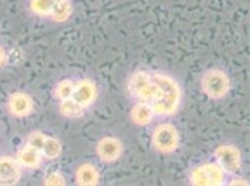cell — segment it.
<instances>
[{"instance_id": "obj_6", "label": "cell", "mask_w": 250, "mask_h": 186, "mask_svg": "<svg viewBox=\"0 0 250 186\" xmlns=\"http://www.w3.org/2000/svg\"><path fill=\"white\" fill-rule=\"evenodd\" d=\"M214 163L227 175H236L242 169V154L232 144H222L214 151Z\"/></svg>"}, {"instance_id": "obj_12", "label": "cell", "mask_w": 250, "mask_h": 186, "mask_svg": "<svg viewBox=\"0 0 250 186\" xmlns=\"http://www.w3.org/2000/svg\"><path fill=\"white\" fill-rule=\"evenodd\" d=\"M19 163L21 165V168H27V169H35L40 166L41 160H42V154L35 150L33 147H30L28 144L23 147L20 151L17 152V158H16Z\"/></svg>"}, {"instance_id": "obj_4", "label": "cell", "mask_w": 250, "mask_h": 186, "mask_svg": "<svg viewBox=\"0 0 250 186\" xmlns=\"http://www.w3.org/2000/svg\"><path fill=\"white\" fill-rule=\"evenodd\" d=\"M152 147L160 154H173L180 147V133L170 123H162L152 133Z\"/></svg>"}, {"instance_id": "obj_19", "label": "cell", "mask_w": 250, "mask_h": 186, "mask_svg": "<svg viewBox=\"0 0 250 186\" xmlns=\"http://www.w3.org/2000/svg\"><path fill=\"white\" fill-rule=\"evenodd\" d=\"M45 139V134H42V133H40V131H34V133H31V134L28 136L27 144H28L30 147H33V148H35V150H38V151L41 152V148H42V145H44Z\"/></svg>"}, {"instance_id": "obj_22", "label": "cell", "mask_w": 250, "mask_h": 186, "mask_svg": "<svg viewBox=\"0 0 250 186\" xmlns=\"http://www.w3.org/2000/svg\"><path fill=\"white\" fill-rule=\"evenodd\" d=\"M3 61H4V54H3V51H1V48H0V67H1V64H3Z\"/></svg>"}, {"instance_id": "obj_1", "label": "cell", "mask_w": 250, "mask_h": 186, "mask_svg": "<svg viewBox=\"0 0 250 186\" xmlns=\"http://www.w3.org/2000/svg\"><path fill=\"white\" fill-rule=\"evenodd\" d=\"M152 79L159 89V97L152 103L155 115L160 117L173 116L182 103L183 92L179 82L162 72L152 73Z\"/></svg>"}, {"instance_id": "obj_14", "label": "cell", "mask_w": 250, "mask_h": 186, "mask_svg": "<svg viewBox=\"0 0 250 186\" xmlns=\"http://www.w3.org/2000/svg\"><path fill=\"white\" fill-rule=\"evenodd\" d=\"M59 112L61 115L68 118H78L84 115L86 109L83 106L78 103L73 97H69L66 100H62L59 105Z\"/></svg>"}, {"instance_id": "obj_15", "label": "cell", "mask_w": 250, "mask_h": 186, "mask_svg": "<svg viewBox=\"0 0 250 186\" xmlns=\"http://www.w3.org/2000/svg\"><path fill=\"white\" fill-rule=\"evenodd\" d=\"M62 152V145L57 139L54 137H48L46 136L45 141H44V145L41 148V154L42 157L46 160H57L58 157L61 155Z\"/></svg>"}, {"instance_id": "obj_11", "label": "cell", "mask_w": 250, "mask_h": 186, "mask_svg": "<svg viewBox=\"0 0 250 186\" xmlns=\"http://www.w3.org/2000/svg\"><path fill=\"white\" fill-rule=\"evenodd\" d=\"M76 184L82 186H94L100 184V172L93 163H83L76 171Z\"/></svg>"}, {"instance_id": "obj_18", "label": "cell", "mask_w": 250, "mask_h": 186, "mask_svg": "<svg viewBox=\"0 0 250 186\" xmlns=\"http://www.w3.org/2000/svg\"><path fill=\"white\" fill-rule=\"evenodd\" d=\"M52 14H54V19L57 22H65V20H68L69 17H70V14H72V4H70V1L69 0L59 1L57 6H55Z\"/></svg>"}, {"instance_id": "obj_13", "label": "cell", "mask_w": 250, "mask_h": 186, "mask_svg": "<svg viewBox=\"0 0 250 186\" xmlns=\"http://www.w3.org/2000/svg\"><path fill=\"white\" fill-rule=\"evenodd\" d=\"M9 106H10V112L17 117L28 116L33 110L31 99L24 93H14L10 97Z\"/></svg>"}, {"instance_id": "obj_3", "label": "cell", "mask_w": 250, "mask_h": 186, "mask_svg": "<svg viewBox=\"0 0 250 186\" xmlns=\"http://www.w3.org/2000/svg\"><path fill=\"white\" fill-rule=\"evenodd\" d=\"M232 83L222 70L211 68L201 76V91L212 100H221L230 92Z\"/></svg>"}, {"instance_id": "obj_9", "label": "cell", "mask_w": 250, "mask_h": 186, "mask_svg": "<svg viewBox=\"0 0 250 186\" xmlns=\"http://www.w3.org/2000/svg\"><path fill=\"white\" fill-rule=\"evenodd\" d=\"M21 165L10 157L0 158V185H14L20 181Z\"/></svg>"}, {"instance_id": "obj_17", "label": "cell", "mask_w": 250, "mask_h": 186, "mask_svg": "<svg viewBox=\"0 0 250 186\" xmlns=\"http://www.w3.org/2000/svg\"><path fill=\"white\" fill-rule=\"evenodd\" d=\"M59 1L62 0H33L31 7L37 14H51Z\"/></svg>"}, {"instance_id": "obj_2", "label": "cell", "mask_w": 250, "mask_h": 186, "mask_svg": "<svg viewBox=\"0 0 250 186\" xmlns=\"http://www.w3.org/2000/svg\"><path fill=\"white\" fill-rule=\"evenodd\" d=\"M128 93L137 102L153 103L159 97V89L152 79V73L146 70H137L128 79Z\"/></svg>"}, {"instance_id": "obj_10", "label": "cell", "mask_w": 250, "mask_h": 186, "mask_svg": "<svg viewBox=\"0 0 250 186\" xmlns=\"http://www.w3.org/2000/svg\"><path fill=\"white\" fill-rule=\"evenodd\" d=\"M155 117H156L155 110L148 102H137L131 109V120L139 127L149 126L155 120Z\"/></svg>"}, {"instance_id": "obj_7", "label": "cell", "mask_w": 250, "mask_h": 186, "mask_svg": "<svg viewBox=\"0 0 250 186\" xmlns=\"http://www.w3.org/2000/svg\"><path fill=\"white\" fill-rule=\"evenodd\" d=\"M124 152V145L120 140L113 136L103 137L96 147V154L100 158V161L107 163H115L121 158Z\"/></svg>"}, {"instance_id": "obj_16", "label": "cell", "mask_w": 250, "mask_h": 186, "mask_svg": "<svg viewBox=\"0 0 250 186\" xmlns=\"http://www.w3.org/2000/svg\"><path fill=\"white\" fill-rule=\"evenodd\" d=\"M75 91V82L70 81V79H65V81L59 82L57 86H55V91H54V96L57 97L58 100H66L69 97H72Z\"/></svg>"}, {"instance_id": "obj_20", "label": "cell", "mask_w": 250, "mask_h": 186, "mask_svg": "<svg viewBox=\"0 0 250 186\" xmlns=\"http://www.w3.org/2000/svg\"><path fill=\"white\" fill-rule=\"evenodd\" d=\"M65 178L58 172H54V174H49L46 176L45 179V185H65Z\"/></svg>"}, {"instance_id": "obj_8", "label": "cell", "mask_w": 250, "mask_h": 186, "mask_svg": "<svg viewBox=\"0 0 250 186\" xmlns=\"http://www.w3.org/2000/svg\"><path fill=\"white\" fill-rule=\"evenodd\" d=\"M97 94H99V89H97V85L91 79H80L79 82L75 83V91L72 97L83 106L84 109H89L97 99Z\"/></svg>"}, {"instance_id": "obj_21", "label": "cell", "mask_w": 250, "mask_h": 186, "mask_svg": "<svg viewBox=\"0 0 250 186\" xmlns=\"http://www.w3.org/2000/svg\"><path fill=\"white\" fill-rule=\"evenodd\" d=\"M228 185L249 186V181H246V179H243V178H232V181H230V182H228Z\"/></svg>"}, {"instance_id": "obj_5", "label": "cell", "mask_w": 250, "mask_h": 186, "mask_svg": "<svg viewBox=\"0 0 250 186\" xmlns=\"http://www.w3.org/2000/svg\"><path fill=\"white\" fill-rule=\"evenodd\" d=\"M191 185L221 186L227 184V174L215 163H205L195 166L188 176Z\"/></svg>"}]
</instances>
